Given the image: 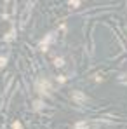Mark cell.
I'll list each match as a JSON object with an SVG mask.
<instances>
[{"instance_id": "6da1fadb", "label": "cell", "mask_w": 127, "mask_h": 129, "mask_svg": "<svg viewBox=\"0 0 127 129\" xmlns=\"http://www.w3.org/2000/svg\"><path fill=\"white\" fill-rule=\"evenodd\" d=\"M37 91H38L42 96H49V94H51V82H47V80H38V82H37Z\"/></svg>"}, {"instance_id": "7a4b0ae2", "label": "cell", "mask_w": 127, "mask_h": 129, "mask_svg": "<svg viewBox=\"0 0 127 129\" xmlns=\"http://www.w3.org/2000/svg\"><path fill=\"white\" fill-rule=\"evenodd\" d=\"M71 98H73L75 101H85V100H87L85 94H84V92H80V91H73V92H71Z\"/></svg>"}, {"instance_id": "3957f363", "label": "cell", "mask_w": 127, "mask_h": 129, "mask_svg": "<svg viewBox=\"0 0 127 129\" xmlns=\"http://www.w3.org/2000/svg\"><path fill=\"white\" fill-rule=\"evenodd\" d=\"M14 37H16V28H12V30H9V31H7V33L4 35V40H5V42H11V40H12Z\"/></svg>"}, {"instance_id": "277c9868", "label": "cell", "mask_w": 127, "mask_h": 129, "mask_svg": "<svg viewBox=\"0 0 127 129\" xmlns=\"http://www.w3.org/2000/svg\"><path fill=\"white\" fill-rule=\"evenodd\" d=\"M73 129H89V126H87L85 122H77V124L73 126Z\"/></svg>"}, {"instance_id": "5b68a950", "label": "cell", "mask_w": 127, "mask_h": 129, "mask_svg": "<svg viewBox=\"0 0 127 129\" xmlns=\"http://www.w3.org/2000/svg\"><path fill=\"white\" fill-rule=\"evenodd\" d=\"M54 64H56V66H63L64 59H63V58H56V59H54Z\"/></svg>"}, {"instance_id": "8992f818", "label": "cell", "mask_w": 127, "mask_h": 129, "mask_svg": "<svg viewBox=\"0 0 127 129\" xmlns=\"http://www.w3.org/2000/svg\"><path fill=\"white\" fill-rule=\"evenodd\" d=\"M5 64H7V58L5 56H0V68H4Z\"/></svg>"}, {"instance_id": "52a82bcc", "label": "cell", "mask_w": 127, "mask_h": 129, "mask_svg": "<svg viewBox=\"0 0 127 129\" xmlns=\"http://www.w3.org/2000/svg\"><path fill=\"white\" fill-rule=\"evenodd\" d=\"M12 129H23L21 122H18V120H16V122H14V124H12Z\"/></svg>"}, {"instance_id": "ba28073f", "label": "cell", "mask_w": 127, "mask_h": 129, "mask_svg": "<svg viewBox=\"0 0 127 129\" xmlns=\"http://www.w3.org/2000/svg\"><path fill=\"white\" fill-rule=\"evenodd\" d=\"M80 2H70V7H78Z\"/></svg>"}]
</instances>
